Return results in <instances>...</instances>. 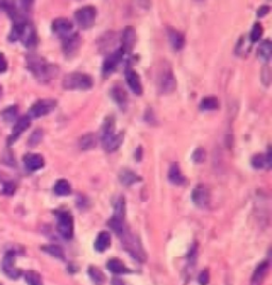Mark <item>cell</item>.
<instances>
[{
	"mask_svg": "<svg viewBox=\"0 0 272 285\" xmlns=\"http://www.w3.org/2000/svg\"><path fill=\"white\" fill-rule=\"evenodd\" d=\"M113 285H124V284H123L122 281L119 280V279H114V280H113Z\"/></svg>",
	"mask_w": 272,
	"mask_h": 285,
	"instance_id": "cell-49",
	"label": "cell"
},
{
	"mask_svg": "<svg viewBox=\"0 0 272 285\" xmlns=\"http://www.w3.org/2000/svg\"><path fill=\"white\" fill-rule=\"evenodd\" d=\"M88 274L92 281L96 284V285H102L105 281V277L104 274L99 270L97 267H90L88 269Z\"/></svg>",
	"mask_w": 272,
	"mask_h": 285,
	"instance_id": "cell-37",
	"label": "cell"
},
{
	"mask_svg": "<svg viewBox=\"0 0 272 285\" xmlns=\"http://www.w3.org/2000/svg\"><path fill=\"white\" fill-rule=\"evenodd\" d=\"M17 115H18V106L16 104L9 105L8 108L2 111V118L4 121L8 123L13 122L17 118Z\"/></svg>",
	"mask_w": 272,
	"mask_h": 285,
	"instance_id": "cell-30",
	"label": "cell"
},
{
	"mask_svg": "<svg viewBox=\"0 0 272 285\" xmlns=\"http://www.w3.org/2000/svg\"><path fill=\"white\" fill-rule=\"evenodd\" d=\"M118 178L120 183L124 186H131L135 183L142 181V178L129 168H122L118 174Z\"/></svg>",
	"mask_w": 272,
	"mask_h": 285,
	"instance_id": "cell-23",
	"label": "cell"
},
{
	"mask_svg": "<svg viewBox=\"0 0 272 285\" xmlns=\"http://www.w3.org/2000/svg\"><path fill=\"white\" fill-rule=\"evenodd\" d=\"M106 268L115 274H122L129 271V269L126 268V266L119 259H115V257L107 261Z\"/></svg>",
	"mask_w": 272,
	"mask_h": 285,
	"instance_id": "cell-27",
	"label": "cell"
},
{
	"mask_svg": "<svg viewBox=\"0 0 272 285\" xmlns=\"http://www.w3.org/2000/svg\"><path fill=\"white\" fill-rule=\"evenodd\" d=\"M205 159H206V151L204 150V148H201V147H199V148H196L194 151H193V154H192V161L195 163V164H201L205 161Z\"/></svg>",
	"mask_w": 272,
	"mask_h": 285,
	"instance_id": "cell-39",
	"label": "cell"
},
{
	"mask_svg": "<svg viewBox=\"0 0 272 285\" xmlns=\"http://www.w3.org/2000/svg\"><path fill=\"white\" fill-rule=\"evenodd\" d=\"M262 34H264V27H262L260 23L256 22L252 27V30L249 35V40L251 43L258 42L261 39Z\"/></svg>",
	"mask_w": 272,
	"mask_h": 285,
	"instance_id": "cell-35",
	"label": "cell"
},
{
	"mask_svg": "<svg viewBox=\"0 0 272 285\" xmlns=\"http://www.w3.org/2000/svg\"><path fill=\"white\" fill-rule=\"evenodd\" d=\"M57 217V231L58 233L65 239H70L74 236V217L67 211H56Z\"/></svg>",
	"mask_w": 272,
	"mask_h": 285,
	"instance_id": "cell-5",
	"label": "cell"
},
{
	"mask_svg": "<svg viewBox=\"0 0 272 285\" xmlns=\"http://www.w3.org/2000/svg\"><path fill=\"white\" fill-rule=\"evenodd\" d=\"M271 55H272V43L269 39H267L259 44V47L257 50V57L262 64L267 65L271 60Z\"/></svg>",
	"mask_w": 272,
	"mask_h": 285,
	"instance_id": "cell-24",
	"label": "cell"
},
{
	"mask_svg": "<svg viewBox=\"0 0 272 285\" xmlns=\"http://www.w3.org/2000/svg\"><path fill=\"white\" fill-rule=\"evenodd\" d=\"M97 145V138L92 133L83 135L80 139V148L82 150H89L95 148Z\"/></svg>",
	"mask_w": 272,
	"mask_h": 285,
	"instance_id": "cell-32",
	"label": "cell"
},
{
	"mask_svg": "<svg viewBox=\"0 0 272 285\" xmlns=\"http://www.w3.org/2000/svg\"><path fill=\"white\" fill-rule=\"evenodd\" d=\"M3 95H4V87L2 84H0V100H2Z\"/></svg>",
	"mask_w": 272,
	"mask_h": 285,
	"instance_id": "cell-50",
	"label": "cell"
},
{
	"mask_svg": "<svg viewBox=\"0 0 272 285\" xmlns=\"http://www.w3.org/2000/svg\"><path fill=\"white\" fill-rule=\"evenodd\" d=\"M269 270V261H264L261 262L254 270L252 274L250 285H262L264 282L267 272Z\"/></svg>",
	"mask_w": 272,
	"mask_h": 285,
	"instance_id": "cell-22",
	"label": "cell"
},
{
	"mask_svg": "<svg viewBox=\"0 0 272 285\" xmlns=\"http://www.w3.org/2000/svg\"><path fill=\"white\" fill-rule=\"evenodd\" d=\"M269 82H270V70L269 67L266 65L264 69H262V83L268 85Z\"/></svg>",
	"mask_w": 272,
	"mask_h": 285,
	"instance_id": "cell-45",
	"label": "cell"
},
{
	"mask_svg": "<svg viewBox=\"0 0 272 285\" xmlns=\"http://www.w3.org/2000/svg\"><path fill=\"white\" fill-rule=\"evenodd\" d=\"M115 118L114 116H106L101 126V144L106 153H114L118 150L124 140V133L115 132Z\"/></svg>",
	"mask_w": 272,
	"mask_h": 285,
	"instance_id": "cell-2",
	"label": "cell"
},
{
	"mask_svg": "<svg viewBox=\"0 0 272 285\" xmlns=\"http://www.w3.org/2000/svg\"><path fill=\"white\" fill-rule=\"evenodd\" d=\"M8 61L5 56V53L0 52V74H4L8 70Z\"/></svg>",
	"mask_w": 272,
	"mask_h": 285,
	"instance_id": "cell-43",
	"label": "cell"
},
{
	"mask_svg": "<svg viewBox=\"0 0 272 285\" xmlns=\"http://www.w3.org/2000/svg\"><path fill=\"white\" fill-rule=\"evenodd\" d=\"M15 255L16 251H7L2 261V270L10 279H18L23 274V271L15 266Z\"/></svg>",
	"mask_w": 272,
	"mask_h": 285,
	"instance_id": "cell-11",
	"label": "cell"
},
{
	"mask_svg": "<svg viewBox=\"0 0 272 285\" xmlns=\"http://www.w3.org/2000/svg\"><path fill=\"white\" fill-rule=\"evenodd\" d=\"M42 250L44 252L48 253L49 255L53 256V257H57V259H60V260H64L65 259L64 251H63L62 247H60L59 245H46V246H43Z\"/></svg>",
	"mask_w": 272,
	"mask_h": 285,
	"instance_id": "cell-31",
	"label": "cell"
},
{
	"mask_svg": "<svg viewBox=\"0 0 272 285\" xmlns=\"http://www.w3.org/2000/svg\"><path fill=\"white\" fill-rule=\"evenodd\" d=\"M251 42L249 40V38H241L239 40V42L237 43V46H236V53L239 56H244V55H248L250 49H251Z\"/></svg>",
	"mask_w": 272,
	"mask_h": 285,
	"instance_id": "cell-38",
	"label": "cell"
},
{
	"mask_svg": "<svg viewBox=\"0 0 272 285\" xmlns=\"http://www.w3.org/2000/svg\"><path fill=\"white\" fill-rule=\"evenodd\" d=\"M168 180L171 184L177 185V186H182L187 183V179L183 175L182 171H181V167L179 163L175 162V163L170 164L169 171H168Z\"/></svg>",
	"mask_w": 272,
	"mask_h": 285,
	"instance_id": "cell-21",
	"label": "cell"
},
{
	"mask_svg": "<svg viewBox=\"0 0 272 285\" xmlns=\"http://www.w3.org/2000/svg\"><path fill=\"white\" fill-rule=\"evenodd\" d=\"M82 46V39L78 32H72L64 39H62V50L66 58H75Z\"/></svg>",
	"mask_w": 272,
	"mask_h": 285,
	"instance_id": "cell-9",
	"label": "cell"
},
{
	"mask_svg": "<svg viewBox=\"0 0 272 285\" xmlns=\"http://www.w3.org/2000/svg\"><path fill=\"white\" fill-rule=\"evenodd\" d=\"M124 79H125V82L126 84H128L129 88L135 95L141 96L143 94L144 87H143L141 76L131 65H128L125 67Z\"/></svg>",
	"mask_w": 272,
	"mask_h": 285,
	"instance_id": "cell-13",
	"label": "cell"
},
{
	"mask_svg": "<svg viewBox=\"0 0 272 285\" xmlns=\"http://www.w3.org/2000/svg\"><path fill=\"white\" fill-rule=\"evenodd\" d=\"M118 218L124 219L125 216V200L122 196H119L114 203V215Z\"/></svg>",
	"mask_w": 272,
	"mask_h": 285,
	"instance_id": "cell-34",
	"label": "cell"
},
{
	"mask_svg": "<svg viewBox=\"0 0 272 285\" xmlns=\"http://www.w3.org/2000/svg\"><path fill=\"white\" fill-rule=\"evenodd\" d=\"M26 66L31 75L42 83H48L56 79L60 73L58 65L51 63L46 58L39 55L26 57Z\"/></svg>",
	"mask_w": 272,
	"mask_h": 285,
	"instance_id": "cell-1",
	"label": "cell"
},
{
	"mask_svg": "<svg viewBox=\"0 0 272 285\" xmlns=\"http://www.w3.org/2000/svg\"><path fill=\"white\" fill-rule=\"evenodd\" d=\"M72 29H74V24L65 17H58L51 24L52 32L61 39H64L67 35L71 34Z\"/></svg>",
	"mask_w": 272,
	"mask_h": 285,
	"instance_id": "cell-17",
	"label": "cell"
},
{
	"mask_svg": "<svg viewBox=\"0 0 272 285\" xmlns=\"http://www.w3.org/2000/svg\"><path fill=\"white\" fill-rule=\"evenodd\" d=\"M158 90L162 95L172 94L177 88V80L169 64H164L158 75Z\"/></svg>",
	"mask_w": 272,
	"mask_h": 285,
	"instance_id": "cell-4",
	"label": "cell"
},
{
	"mask_svg": "<svg viewBox=\"0 0 272 285\" xmlns=\"http://www.w3.org/2000/svg\"><path fill=\"white\" fill-rule=\"evenodd\" d=\"M143 156H144V150H143V147L142 146H139L138 148L135 149V153H134V158H135V161H138L140 162L141 160L143 159Z\"/></svg>",
	"mask_w": 272,
	"mask_h": 285,
	"instance_id": "cell-47",
	"label": "cell"
},
{
	"mask_svg": "<svg viewBox=\"0 0 272 285\" xmlns=\"http://www.w3.org/2000/svg\"><path fill=\"white\" fill-rule=\"evenodd\" d=\"M93 85V78L84 73H70L62 81V86L66 91H88Z\"/></svg>",
	"mask_w": 272,
	"mask_h": 285,
	"instance_id": "cell-3",
	"label": "cell"
},
{
	"mask_svg": "<svg viewBox=\"0 0 272 285\" xmlns=\"http://www.w3.org/2000/svg\"><path fill=\"white\" fill-rule=\"evenodd\" d=\"M0 285H2V284H0Z\"/></svg>",
	"mask_w": 272,
	"mask_h": 285,
	"instance_id": "cell-51",
	"label": "cell"
},
{
	"mask_svg": "<svg viewBox=\"0 0 272 285\" xmlns=\"http://www.w3.org/2000/svg\"><path fill=\"white\" fill-rule=\"evenodd\" d=\"M25 280L28 285H43V279L40 272L35 270H28L25 272Z\"/></svg>",
	"mask_w": 272,
	"mask_h": 285,
	"instance_id": "cell-33",
	"label": "cell"
},
{
	"mask_svg": "<svg viewBox=\"0 0 272 285\" xmlns=\"http://www.w3.org/2000/svg\"><path fill=\"white\" fill-rule=\"evenodd\" d=\"M43 138H44V131L42 129L34 130L28 138V146L31 148L36 147L41 144Z\"/></svg>",
	"mask_w": 272,
	"mask_h": 285,
	"instance_id": "cell-36",
	"label": "cell"
},
{
	"mask_svg": "<svg viewBox=\"0 0 272 285\" xmlns=\"http://www.w3.org/2000/svg\"><path fill=\"white\" fill-rule=\"evenodd\" d=\"M24 165L28 172H38L45 166V159L41 154L29 153L24 156Z\"/></svg>",
	"mask_w": 272,
	"mask_h": 285,
	"instance_id": "cell-19",
	"label": "cell"
},
{
	"mask_svg": "<svg viewBox=\"0 0 272 285\" xmlns=\"http://www.w3.org/2000/svg\"><path fill=\"white\" fill-rule=\"evenodd\" d=\"M124 219L118 218L116 216H112L110 219L107 220V226L111 228V230L113 232H115L118 236H121L123 234V232L125 231L124 228Z\"/></svg>",
	"mask_w": 272,
	"mask_h": 285,
	"instance_id": "cell-29",
	"label": "cell"
},
{
	"mask_svg": "<svg viewBox=\"0 0 272 285\" xmlns=\"http://www.w3.org/2000/svg\"><path fill=\"white\" fill-rule=\"evenodd\" d=\"M122 238V244L125 248V250L130 252L136 259L144 262L146 261V254H145L144 249L141 245V243L138 240L133 234L126 233V231H124L123 234L121 235Z\"/></svg>",
	"mask_w": 272,
	"mask_h": 285,
	"instance_id": "cell-10",
	"label": "cell"
},
{
	"mask_svg": "<svg viewBox=\"0 0 272 285\" xmlns=\"http://www.w3.org/2000/svg\"><path fill=\"white\" fill-rule=\"evenodd\" d=\"M20 41L23 45L28 49L35 48L36 46H38L39 35H38V32H36L34 25L31 23V21L26 25Z\"/></svg>",
	"mask_w": 272,
	"mask_h": 285,
	"instance_id": "cell-16",
	"label": "cell"
},
{
	"mask_svg": "<svg viewBox=\"0 0 272 285\" xmlns=\"http://www.w3.org/2000/svg\"><path fill=\"white\" fill-rule=\"evenodd\" d=\"M111 242H112V237L110 232H107V231H102V232L97 235L94 242V248L98 252H104L106 249L111 246Z\"/></svg>",
	"mask_w": 272,
	"mask_h": 285,
	"instance_id": "cell-25",
	"label": "cell"
},
{
	"mask_svg": "<svg viewBox=\"0 0 272 285\" xmlns=\"http://www.w3.org/2000/svg\"><path fill=\"white\" fill-rule=\"evenodd\" d=\"M54 193L61 197H64V196H68L71 193V186L70 183L66 179H60L54 184L53 188Z\"/></svg>",
	"mask_w": 272,
	"mask_h": 285,
	"instance_id": "cell-28",
	"label": "cell"
},
{
	"mask_svg": "<svg viewBox=\"0 0 272 285\" xmlns=\"http://www.w3.org/2000/svg\"><path fill=\"white\" fill-rule=\"evenodd\" d=\"M110 96L121 111L126 110L129 102V96L121 84H114L110 88Z\"/></svg>",
	"mask_w": 272,
	"mask_h": 285,
	"instance_id": "cell-18",
	"label": "cell"
},
{
	"mask_svg": "<svg viewBox=\"0 0 272 285\" xmlns=\"http://www.w3.org/2000/svg\"><path fill=\"white\" fill-rule=\"evenodd\" d=\"M97 17V9L94 6H84L75 12V21L81 29L93 28Z\"/></svg>",
	"mask_w": 272,
	"mask_h": 285,
	"instance_id": "cell-6",
	"label": "cell"
},
{
	"mask_svg": "<svg viewBox=\"0 0 272 285\" xmlns=\"http://www.w3.org/2000/svg\"><path fill=\"white\" fill-rule=\"evenodd\" d=\"M57 106V100L53 98H42L38 101H35L28 111V116L30 119L41 118L43 116L50 114Z\"/></svg>",
	"mask_w": 272,
	"mask_h": 285,
	"instance_id": "cell-7",
	"label": "cell"
},
{
	"mask_svg": "<svg viewBox=\"0 0 272 285\" xmlns=\"http://www.w3.org/2000/svg\"><path fill=\"white\" fill-rule=\"evenodd\" d=\"M266 158V163L268 165V167L271 166V162H272V158H271V148L268 147V150H267V154L265 156Z\"/></svg>",
	"mask_w": 272,
	"mask_h": 285,
	"instance_id": "cell-48",
	"label": "cell"
},
{
	"mask_svg": "<svg viewBox=\"0 0 272 285\" xmlns=\"http://www.w3.org/2000/svg\"><path fill=\"white\" fill-rule=\"evenodd\" d=\"M198 282L200 285H207L210 283V272L207 269L202 270L198 275Z\"/></svg>",
	"mask_w": 272,
	"mask_h": 285,
	"instance_id": "cell-42",
	"label": "cell"
},
{
	"mask_svg": "<svg viewBox=\"0 0 272 285\" xmlns=\"http://www.w3.org/2000/svg\"><path fill=\"white\" fill-rule=\"evenodd\" d=\"M266 164H267L266 158H265V155H262V154H256L251 159V165L256 169L264 168Z\"/></svg>",
	"mask_w": 272,
	"mask_h": 285,
	"instance_id": "cell-40",
	"label": "cell"
},
{
	"mask_svg": "<svg viewBox=\"0 0 272 285\" xmlns=\"http://www.w3.org/2000/svg\"><path fill=\"white\" fill-rule=\"evenodd\" d=\"M125 55L123 53V51L121 50V48H118L114 50L113 52H111L108 55L102 63V67H101V75L103 78H108L110 76H112L116 69L118 68L119 64L121 63V61L123 60V57Z\"/></svg>",
	"mask_w": 272,
	"mask_h": 285,
	"instance_id": "cell-8",
	"label": "cell"
},
{
	"mask_svg": "<svg viewBox=\"0 0 272 285\" xmlns=\"http://www.w3.org/2000/svg\"><path fill=\"white\" fill-rule=\"evenodd\" d=\"M15 190H16V185H15V183L13 181H6V182H4L3 190H2L4 195L12 196V195H14Z\"/></svg>",
	"mask_w": 272,
	"mask_h": 285,
	"instance_id": "cell-41",
	"label": "cell"
},
{
	"mask_svg": "<svg viewBox=\"0 0 272 285\" xmlns=\"http://www.w3.org/2000/svg\"><path fill=\"white\" fill-rule=\"evenodd\" d=\"M199 106L201 111H215L219 108V100L216 96H206L202 98Z\"/></svg>",
	"mask_w": 272,
	"mask_h": 285,
	"instance_id": "cell-26",
	"label": "cell"
},
{
	"mask_svg": "<svg viewBox=\"0 0 272 285\" xmlns=\"http://www.w3.org/2000/svg\"><path fill=\"white\" fill-rule=\"evenodd\" d=\"M192 201L199 209H206L211 202V193L205 185L199 184L192 192Z\"/></svg>",
	"mask_w": 272,
	"mask_h": 285,
	"instance_id": "cell-12",
	"label": "cell"
},
{
	"mask_svg": "<svg viewBox=\"0 0 272 285\" xmlns=\"http://www.w3.org/2000/svg\"><path fill=\"white\" fill-rule=\"evenodd\" d=\"M167 38L170 44V47L174 51H180L184 48L186 40L182 32H180L179 30L172 28V27H168Z\"/></svg>",
	"mask_w": 272,
	"mask_h": 285,
	"instance_id": "cell-20",
	"label": "cell"
},
{
	"mask_svg": "<svg viewBox=\"0 0 272 285\" xmlns=\"http://www.w3.org/2000/svg\"><path fill=\"white\" fill-rule=\"evenodd\" d=\"M270 12V7L267 5H262L257 9V16L258 17H264Z\"/></svg>",
	"mask_w": 272,
	"mask_h": 285,
	"instance_id": "cell-44",
	"label": "cell"
},
{
	"mask_svg": "<svg viewBox=\"0 0 272 285\" xmlns=\"http://www.w3.org/2000/svg\"><path fill=\"white\" fill-rule=\"evenodd\" d=\"M136 42H138V33L134 27L128 26L125 27L121 34V50L124 55H131L134 49Z\"/></svg>",
	"mask_w": 272,
	"mask_h": 285,
	"instance_id": "cell-14",
	"label": "cell"
},
{
	"mask_svg": "<svg viewBox=\"0 0 272 285\" xmlns=\"http://www.w3.org/2000/svg\"><path fill=\"white\" fill-rule=\"evenodd\" d=\"M144 119L146 120L148 123H153L154 121H156V118H154V113L151 109H148L146 111V113H145V116H144Z\"/></svg>",
	"mask_w": 272,
	"mask_h": 285,
	"instance_id": "cell-46",
	"label": "cell"
},
{
	"mask_svg": "<svg viewBox=\"0 0 272 285\" xmlns=\"http://www.w3.org/2000/svg\"><path fill=\"white\" fill-rule=\"evenodd\" d=\"M31 126V119L30 117L28 116V115H24V116L20 117L15 124H14V127L12 129V133H11V135L8 137V140H7V144L8 146L10 147L12 146L14 143L20 138V136L23 134V133L26 131V130H28Z\"/></svg>",
	"mask_w": 272,
	"mask_h": 285,
	"instance_id": "cell-15",
	"label": "cell"
}]
</instances>
